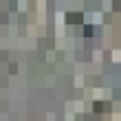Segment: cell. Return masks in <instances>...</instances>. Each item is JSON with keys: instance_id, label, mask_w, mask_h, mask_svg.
I'll use <instances>...</instances> for the list:
<instances>
[{"instance_id": "6da1fadb", "label": "cell", "mask_w": 121, "mask_h": 121, "mask_svg": "<svg viewBox=\"0 0 121 121\" xmlns=\"http://www.w3.org/2000/svg\"><path fill=\"white\" fill-rule=\"evenodd\" d=\"M68 22H82V13H68Z\"/></svg>"}]
</instances>
